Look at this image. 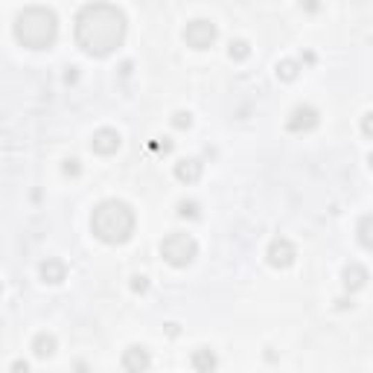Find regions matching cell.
Instances as JSON below:
<instances>
[{"label":"cell","instance_id":"ac0fdd59","mask_svg":"<svg viewBox=\"0 0 373 373\" xmlns=\"http://www.w3.org/2000/svg\"><path fill=\"white\" fill-rule=\"evenodd\" d=\"M190 122H192V117H190L187 111H178V114L172 117V126H175V129H190Z\"/></svg>","mask_w":373,"mask_h":373},{"label":"cell","instance_id":"9a60e30c","mask_svg":"<svg viewBox=\"0 0 373 373\" xmlns=\"http://www.w3.org/2000/svg\"><path fill=\"white\" fill-rule=\"evenodd\" d=\"M356 237H358V242L367 248V251H373V213L362 216V222H358V228H356Z\"/></svg>","mask_w":373,"mask_h":373},{"label":"cell","instance_id":"7402d4cb","mask_svg":"<svg viewBox=\"0 0 373 373\" xmlns=\"http://www.w3.org/2000/svg\"><path fill=\"white\" fill-rule=\"evenodd\" d=\"M64 175H79V161H67L64 163Z\"/></svg>","mask_w":373,"mask_h":373},{"label":"cell","instance_id":"ba28073f","mask_svg":"<svg viewBox=\"0 0 373 373\" xmlns=\"http://www.w3.org/2000/svg\"><path fill=\"white\" fill-rule=\"evenodd\" d=\"M152 365V356L146 347H140V344H131V347L122 353V367H126V373H146Z\"/></svg>","mask_w":373,"mask_h":373},{"label":"cell","instance_id":"7c38bea8","mask_svg":"<svg viewBox=\"0 0 373 373\" xmlns=\"http://www.w3.org/2000/svg\"><path fill=\"white\" fill-rule=\"evenodd\" d=\"M41 278H44V283H62L67 278V266L62 260L50 257L47 262H41Z\"/></svg>","mask_w":373,"mask_h":373},{"label":"cell","instance_id":"8fae6325","mask_svg":"<svg viewBox=\"0 0 373 373\" xmlns=\"http://www.w3.org/2000/svg\"><path fill=\"white\" fill-rule=\"evenodd\" d=\"M365 283H367V269L358 266V262H350L344 269V289L347 292H358V289H365Z\"/></svg>","mask_w":373,"mask_h":373},{"label":"cell","instance_id":"cb8c5ba5","mask_svg":"<svg viewBox=\"0 0 373 373\" xmlns=\"http://www.w3.org/2000/svg\"><path fill=\"white\" fill-rule=\"evenodd\" d=\"M367 163H370V170H373V155H370V158H367Z\"/></svg>","mask_w":373,"mask_h":373},{"label":"cell","instance_id":"8992f818","mask_svg":"<svg viewBox=\"0 0 373 373\" xmlns=\"http://www.w3.org/2000/svg\"><path fill=\"white\" fill-rule=\"evenodd\" d=\"M298 251H295V245L289 242L286 237H278V239H271L269 245V251H266V260H269V266L274 269H289L295 262Z\"/></svg>","mask_w":373,"mask_h":373},{"label":"cell","instance_id":"52a82bcc","mask_svg":"<svg viewBox=\"0 0 373 373\" xmlns=\"http://www.w3.org/2000/svg\"><path fill=\"white\" fill-rule=\"evenodd\" d=\"M315 126H318V111H315L312 105H298L295 111H292V117H289V122H286V129L295 131V134L312 131Z\"/></svg>","mask_w":373,"mask_h":373},{"label":"cell","instance_id":"2e32d148","mask_svg":"<svg viewBox=\"0 0 373 373\" xmlns=\"http://www.w3.org/2000/svg\"><path fill=\"white\" fill-rule=\"evenodd\" d=\"M278 76H280L283 82H292V79L298 76V62H292V59L280 62V64H278Z\"/></svg>","mask_w":373,"mask_h":373},{"label":"cell","instance_id":"4fadbf2b","mask_svg":"<svg viewBox=\"0 0 373 373\" xmlns=\"http://www.w3.org/2000/svg\"><path fill=\"white\" fill-rule=\"evenodd\" d=\"M216 353L210 347H199L196 353H192V367H196V373H213L216 370Z\"/></svg>","mask_w":373,"mask_h":373},{"label":"cell","instance_id":"9c48e42d","mask_svg":"<svg viewBox=\"0 0 373 373\" xmlns=\"http://www.w3.org/2000/svg\"><path fill=\"white\" fill-rule=\"evenodd\" d=\"M91 149L96 152V155H114V152L120 149V134L114 129H100L93 134Z\"/></svg>","mask_w":373,"mask_h":373},{"label":"cell","instance_id":"5bb4252c","mask_svg":"<svg viewBox=\"0 0 373 373\" xmlns=\"http://www.w3.org/2000/svg\"><path fill=\"white\" fill-rule=\"evenodd\" d=\"M33 353H35L38 358L53 356V353H56V338H53L50 333H38V336L33 338Z\"/></svg>","mask_w":373,"mask_h":373},{"label":"cell","instance_id":"30bf717a","mask_svg":"<svg viewBox=\"0 0 373 373\" xmlns=\"http://www.w3.org/2000/svg\"><path fill=\"white\" fill-rule=\"evenodd\" d=\"M201 161L199 158H184V161H178L175 163V178L181 184H196L199 178H201Z\"/></svg>","mask_w":373,"mask_h":373},{"label":"cell","instance_id":"d6986e66","mask_svg":"<svg viewBox=\"0 0 373 373\" xmlns=\"http://www.w3.org/2000/svg\"><path fill=\"white\" fill-rule=\"evenodd\" d=\"M362 134L373 140V111H367V114L362 117Z\"/></svg>","mask_w":373,"mask_h":373},{"label":"cell","instance_id":"5b68a950","mask_svg":"<svg viewBox=\"0 0 373 373\" xmlns=\"http://www.w3.org/2000/svg\"><path fill=\"white\" fill-rule=\"evenodd\" d=\"M184 41H187L192 50H207L216 41V24L204 21V18L190 21L187 30H184Z\"/></svg>","mask_w":373,"mask_h":373},{"label":"cell","instance_id":"277c9868","mask_svg":"<svg viewBox=\"0 0 373 373\" xmlns=\"http://www.w3.org/2000/svg\"><path fill=\"white\" fill-rule=\"evenodd\" d=\"M161 254H163V260H167L170 266L184 269V266H190V262L196 260L199 245H196V239H192L190 233H170V237L161 242Z\"/></svg>","mask_w":373,"mask_h":373},{"label":"cell","instance_id":"e0dca14e","mask_svg":"<svg viewBox=\"0 0 373 373\" xmlns=\"http://www.w3.org/2000/svg\"><path fill=\"white\" fill-rule=\"evenodd\" d=\"M230 59H237V62H242V59H248V53H251V47H248V41H230Z\"/></svg>","mask_w":373,"mask_h":373},{"label":"cell","instance_id":"7a4b0ae2","mask_svg":"<svg viewBox=\"0 0 373 373\" xmlns=\"http://www.w3.org/2000/svg\"><path fill=\"white\" fill-rule=\"evenodd\" d=\"M91 230L96 239H102L108 245H122L134 233V210L126 201L108 199L102 204H96V210L91 216Z\"/></svg>","mask_w":373,"mask_h":373},{"label":"cell","instance_id":"ffe728a7","mask_svg":"<svg viewBox=\"0 0 373 373\" xmlns=\"http://www.w3.org/2000/svg\"><path fill=\"white\" fill-rule=\"evenodd\" d=\"M178 213H181V216H196V204H192V201H181V204H178Z\"/></svg>","mask_w":373,"mask_h":373},{"label":"cell","instance_id":"6da1fadb","mask_svg":"<svg viewBox=\"0 0 373 373\" xmlns=\"http://www.w3.org/2000/svg\"><path fill=\"white\" fill-rule=\"evenodd\" d=\"M126 38V15L114 3H88L76 15V44L88 56H108Z\"/></svg>","mask_w":373,"mask_h":373},{"label":"cell","instance_id":"603a6c76","mask_svg":"<svg viewBox=\"0 0 373 373\" xmlns=\"http://www.w3.org/2000/svg\"><path fill=\"white\" fill-rule=\"evenodd\" d=\"M12 373H26V362H15L12 365Z\"/></svg>","mask_w":373,"mask_h":373},{"label":"cell","instance_id":"44dd1931","mask_svg":"<svg viewBox=\"0 0 373 373\" xmlns=\"http://www.w3.org/2000/svg\"><path fill=\"white\" fill-rule=\"evenodd\" d=\"M131 289H134V292H146V289H149L146 278H134V280H131Z\"/></svg>","mask_w":373,"mask_h":373},{"label":"cell","instance_id":"3957f363","mask_svg":"<svg viewBox=\"0 0 373 373\" xmlns=\"http://www.w3.org/2000/svg\"><path fill=\"white\" fill-rule=\"evenodd\" d=\"M59 35L56 12L47 6H26L15 18V38L30 50H47Z\"/></svg>","mask_w":373,"mask_h":373}]
</instances>
